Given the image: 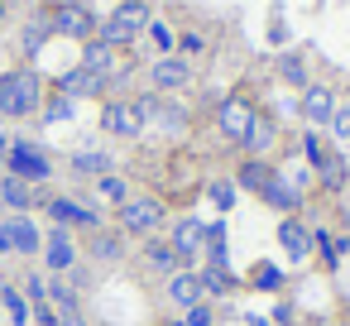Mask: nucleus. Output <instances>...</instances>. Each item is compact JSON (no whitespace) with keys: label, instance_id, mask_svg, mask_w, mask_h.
Segmentation results:
<instances>
[{"label":"nucleus","instance_id":"obj_47","mask_svg":"<svg viewBox=\"0 0 350 326\" xmlns=\"http://www.w3.org/2000/svg\"><path fill=\"white\" fill-rule=\"evenodd\" d=\"M168 326H183V321H168Z\"/></svg>","mask_w":350,"mask_h":326},{"label":"nucleus","instance_id":"obj_20","mask_svg":"<svg viewBox=\"0 0 350 326\" xmlns=\"http://www.w3.org/2000/svg\"><path fill=\"white\" fill-rule=\"evenodd\" d=\"M273 144H278V120H273L269 111H254V125H250V135H245V149H250L254 159H264Z\"/></svg>","mask_w":350,"mask_h":326},{"label":"nucleus","instance_id":"obj_31","mask_svg":"<svg viewBox=\"0 0 350 326\" xmlns=\"http://www.w3.org/2000/svg\"><path fill=\"white\" fill-rule=\"evenodd\" d=\"M144 34H149V44L159 49V58H168V53L178 49V34H173V25H163V20H149Z\"/></svg>","mask_w":350,"mask_h":326},{"label":"nucleus","instance_id":"obj_30","mask_svg":"<svg viewBox=\"0 0 350 326\" xmlns=\"http://www.w3.org/2000/svg\"><path fill=\"white\" fill-rule=\"evenodd\" d=\"M278 77H283L288 87H297V92L312 82V77H307V63H302L297 53H283V58H278Z\"/></svg>","mask_w":350,"mask_h":326},{"label":"nucleus","instance_id":"obj_33","mask_svg":"<svg viewBox=\"0 0 350 326\" xmlns=\"http://www.w3.org/2000/svg\"><path fill=\"white\" fill-rule=\"evenodd\" d=\"M0 307H5V312H10V316H15L20 326L29 321V302H25V293H20V288H10V283L0 288Z\"/></svg>","mask_w":350,"mask_h":326},{"label":"nucleus","instance_id":"obj_17","mask_svg":"<svg viewBox=\"0 0 350 326\" xmlns=\"http://www.w3.org/2000/svg\"><path fill=\"white\" fill-rule=\"evenodd\" d=\"M259 197H264V202H269L278 216H297V211H302V187H297L288 173H278V178H273V182H269Z\"/></svg>","mask_w":350,"mask_h":326},{"label":"nucleus","instance_id":"obj_14","mask_svg":"<svg viewBox=\"0 0 350 326\" xmlns=\"http://www.w3.org/2000/svg\"><path fill=\"white\" fill-rule=\"evenodd\" d=\"M297 111H302V120H307L312 130H321V125H331V116H336V92L321 87V82H307Z\"/></svg>","mask_w":350,"mask_h":326},{"label":"nucleus","instance_id":"obj_15","mask_svg":"<svg viewBox=\"0 0 350 326\" xmlns=\"http://www.w3.org/2000/svg\"><path fill=\"white\" fill-rule=\"evenodd\" d=\"M163 297L178 307V312H187V307H197V302H206V293H202V278H197V269H178V273H168L163 278Z\"/></svg>","mask_w":350,"mask_h":326},{"label":"nucleus","instance_id":"obj_6","mask_svg":"<svg viewBox=\"0 0 350 326\" xmlns=\"http://www.w3.org/2000/svg\"><path fill=\"white\" fill-rule=\"evenodd\" d=\"M5 173L10 178H20V182H49L53 178V159L39 149V144H29V139H10V154H5Z\"/></svg>","mask_w":350,"mask_h":326},{"label":"nucleus","instance_id":"obj_24","mask_svg":"<svg viewBox=\"0 0 350 326\" xmlns=\"http://www.w3.org/2000/svg\"><path fill=\"white\" fill-rule=\"evenodd\" d=\"M312 249L321 254V264H326V269H340V259L350 254V240H345V235L336 240L331 230H321V226H312Z\"/></svg>","mask_w":350,"mask_h":326},{"label":"nucleus","instance_id":"obj_49","mask_svg":"<svg viewBox=\"0 0 350 326\" xmlns=\"http://www.w3.org/2000/svg\"><path fill=\"white\" fill-rule=\"evenodd\" d=\"M144 5H149V0H144Z\"/></svg>","mask_w":350,"mask_h":326},{"label":"nucleus","instance_id":"obj_18","mask_svg":"<svg viewBox=\"0 0 350 326\" xmlns=\"http://www.w3.org/2000/svg\"><path fill=\"white\" fill-rule=\"evenodd\" d=\"M273 178H278V168H273L269 159H254V154L240 159V168H235V187H240V192H264Z\"/></svg>","mask_w":350,"mask_h":326},{"label":"nucleus","instance_id":"obj_41","mask_svg":"<svg viewBox=\"0 0 350 326\" xmlns=\"http://www.w3.org/2000/svg\"><path fill=\"white\" fill-rule=\"evenodd\" d=\"M211 202H216V206L226 211V206L235 202V182H211Z\"/></svg>","mask_w":350,"mask_h":326},{"label":"nucleus","instance_id":"obj_11","mask_svg":"<svg viewBox=\"0 0 350 326\" xmlns=\"http://www.w3.org/2000/svg\"><path fill=\"white\" fill-rule=\"evenodd\" d=\"M39 259L49 264V278H63V273L77 264V240H72V230H63V226H49Z\"/></svg>","mask_w":350,"mask_h":326},{"label":"nucleus","instance_id":"obj_12","mask_svg":"<svg viewBox=\"0 0 350 326\" xmlns=\"http://www.w3.org/2000/svg\"><path fill=\"white\" fill-rule=\"evenodd\" d=\"M101 130L111 139H139L144 135V116L135 111V101H106L101 106Z\"/></svg>","mask_w":350,"mask_h":326},{"label":"nucleus","instance_id":"obj_28","mask_svg":"<svg viewBox=\"0 0 350 326\" xmlns=\"http://www.w3.org/2000/svg\"><path fill=\"white\" fill-rule=\"evenodd\" d=\"M72 173L77 178H101V173H111V159L96 154V149H82V154H72Z\"/></svg>","mask_w":350,"mask_h":326},{"label":"nucleus","instance_id":"obj_27","mask_svg":"<svg viewBox=\"0 0 350 326\" xmlns=\"http://www.w3.org/2000/svg\"><path fill=\"white\" fill-rule=\"evenodd\" d=\"M92 182H96V197H101V202H111V206L130 202V182H125L116 168H111V173H101V178H92Z\"/></svg>","mask_w":350,"mask_h":326},{"label":"nucleus","instance_id":"obj_8","mask_svg":"<svg viewBox=\"0 0 350 326\" xmlns=\"http://www.w3.org/2000/svg\"><path fill=\"white\" fill-rule=\"evenodd\" d=\"M254 101L250 96H240V92H230L221 106H216V125H221V135L230 139V144H245V135H250V125H254Z\"/></svg>","mask_w":350,"mask_h":326},{"label":"nucleus","instance_id":"obj_16","mask_svg":"<svg viewBox=\"0 0 350 326\" xmlns=\"http://www.w3.org/2000/svg\"><path fill=\"white\" fill-rule=\"evenodd\" d=\"M278 249H283L293 264H302V259L312 254V226H302L297 216H283V221H278Z\"/></svg>","mask_w":350,"mask_h":326},{"label":"nucleus","instance_id":"obj_25","mask_svg":"<svg viewBox=\"0 0 350 326\" xmlns=\"http://www.w3.org/2000/svg\"><path fill=\"white\" fill-rule=\"evenodd\" d=\"M254 293H283V269L273 264V259H259L254 269H250V278H245Z\"/></svg>","mask_w":350,"mask_h":326},{"label":"nucleus","instance_id":"obj_46","mask_svg":"<svg viewBox=\"0 0 350 326\" xmlns=\"http://www.w3.org/2000/svg\"><path fill=\"white\" fill-rule=\"evenodd\" d=\"M0 20H5V5H0Z\"/></svg>","mask_w":350,"mask_h":326},{"label":"nucleus","instance_id":"obj_26","mask_svg":"<svg viewBox=\"0 0 350 326\" xmlns=\"http://www.w3.org/2000/svg\"><path fill=\"white\" fill-rule=\"evenodd\" d=\"M92 254H96L101 264H116V259L125 254V235H120V230H92Z\"/></svg>","mask_w":350,"mask_h":326},{"label":"nucleus","instance_id":"obj_22","mask_svg":"<svg viewBox=\"0 0 350 326\" xmlns=\"http://www.w3.org/2000/svg\"><path fill=\"white\" fill-rule=\"evenodd\" d=\"M0 202L10 206V216H29L39 197H34V187H29V182H20V178H10V173H5V178H0Z\"/></svg>","mask_w":350,"mask_h":326},{"label":"nucleus","instance_id":"obj_13","mask_svg":"<svg viewBox=\"0 0 350 326\" xmlns=\"http://www.w3.org/2000/svg\"><path fill=\"white\" fill-rule=\"evenodd\" d=\"M202 240H206V221H202V216H178V226H173L168 245L178 249V259H183L187 269L202 259Z\"/></svg>","mask_w":350,"mask_h":326},{"label":"nucleus","instance_id":"obj_4","mask_svg":"<svg viewBox=\"0 0 350 326\" xmlns=\"http://www.w3.org/2000/svg\"><path fill=\"white\" fill-rule=\"evenodd\" d=\"M44 20H49V29L53 34H63V39H77V44H87V39H96V15H92V5H82V0H53V5L44 10Z\"/></svg>","mask_w":350,"mask_h":326},{"label":"nucleus","instance_id":"obj_2","mask_svg":"<svg viewBox=\"0 0 350 326\" xmlns=\"http://www.w3.org/2000/svg\"><path fill=\"white\" fill-rule=\"evenodd\" d=\"M149 5L144 0H120V5L96 25V39L101 44H111V49H130V44H139L144 39V29H149Z\"/></svg>","mask_w":350,"mask_h":326},{"label":"nucleus","instance_id":"obj_1","mask_svg":"<svg viewBox=\"0 0 350 326\" xmlns=\"http://www.w3.org/2000/svg\"><path fill=\"white\" fill-rule=\"evenodd\" d=\"M302 154H307V163H312L321 192H345V182H350V163H345V154H340L331 139H321L317 130H307V135H302Z\"/></svg>","mask_w":350,"mask_h":326},{"label":"nucleus","instance_id":"obj_7","mask_svg":"<svg viewBox=\"0 0 350 326\" xmlns=\"http://www.w3.org/2000/svg\"><path fill=\"white\" fill-rule=\"evenodd\" d=\"M39 249H44V230H39L29 216H5V221H0V254L34 259Z\"/></svg>","mask_w":350,"mask_h":326},{"label":"nucleus","instance_id":"obj_37","mask_svg":"<svg viewBox=\"0 0 350 326\" xmlns=\"http://www.w3.org/2000/svg\"><path fill=\"white\" fill-rule=\"evenodd\" d=\"M183 326H216V312H211V302H197V307H187V312H183Z\"/></svg>","mask_w":350,"mask_h":326},{"label":"nucleus","instance_id":"obj_9","mask_svg":"<svg viewBox=\"0 0 350 326\" xmlns=\"http://www.w3.org/2000/svg\"><path fill=\"white\" fill-rule=\"evenodd\" d=\"M44 211H49V226H63V230H101V216H96V206H87V202L44 197Z\"/></svg>","mask_w":350,"mask_h":326},{"label":"nucleus","instance_id":"obj_21","mask_svg":"<svg viewBox=\"0 0 350 326\" xmlns=\"http://www.w3.org/2000/svg\"><path fill=\"white\" fill-rule=\"evenodd\" d=\"M77 68H87V72H96V77H116V49L111 44H101V39H87L82 44V63Z\"/></svg>","mask_w":350,"mask_h":326},{"label":"nucleus","instance_id":"obj_34","mask_svg":"<svg viewBox=\"0 0 350 326\" xmlns=\"http://www.w3.org/2000/svg\"><path fill=\"white\" fill-rule=\"evenodd\" d=\"M49 34H53V29H49V20H44V15H39V20H29V25H25V53L34 58V53L44 49V39H49Z\"/></svg>","mask_w":350,"mask_h":326},{"label":"nucleus","instance_id":"obj_40","mask_svg":"<svg viewBox=\"0 0 350 326\" xmlns=\"http://www.w3.org/2000/svg\"><path fill=\"white\" fill-rule=\"evenodd\" d=\"M68 116H72V101L68 96H53L49 111H44V120H68Z\"/></svg>","mask_w":350,"mask_h":326},{"label":"nucleus","instance_id":"obj_3","mask_svg":"<svg viewBox=\"0 0 350 326\" xmlns=\"http://www.w3.org/2000/svg\"><path fill=\"white\" fill-rule=\"evenodd\" d=\"M44 106V82L34 68H15L0 77V116H10V120H25Z\"/></svg>","mask_w":350,"mask_h":326},{"label":"nucleus","instance_id":"obj_10","mask_svg":"<svg viewBox=\"0 0 350 326\" xmlns=\"http://www.w3.org/2000/svg\"><path fill=\"white\" fill-rule=\"evenodd\" d=\"M149 87H154L159 96H173V92L192 87V63H187V58H178V53L154 58V63H149Z\"/></svg>","mask_w":350,"mask_h":326},{"label":"nucleus","instance_id":"obj_45","mask_svg":"<svg viewBox=\"0 0 350 326\" xmlns=\"http://www.w3.org/2000/svg\"><path fill=\"white\" fill-rule=\"evenodd\" d=\"M331 326H350V321H331Z\"/></svg>","mask_w":350,"mask_h":326},{"label":"nucleus","instance_id":"obj_29","mask_svg":"<svg viewBox=\"0 0 350 326\" xmlns=\"http://www.w3.org/2000/svg\"><path fill=\"white\" fill-rule=\"evenodd\" d=\"M154 120H159V125H163L168 135H183V130H187V111H183L178 101H168V96L159 101V111H154Z\"/></svg>","mask_w":350,"mask_h":326},{"label":"nucleus","instance_id":"obj_42","mask_svg":"<svg viewBox=\"0 0 350 326\" xmlns=\"http://www.w3.org/2000/svg\"><path fill=\"white\" fill-rule=\"evenodd\" d=\"M293 316H297L293 302H278V307H273V326H293Z\"/></svg>","mask_w":350,"mask_h":326},{"label":"nucleus","instance_id":"obj_48","mask_svg":"<svg viewBox=\"0 0 350 326\" xmlns=\"http://www.w3.org/2000/svg\"><path fill=\"white\" fill-rule=\"evenodd\" d=\"M0 288H5V283H0Z\"/></svg>","mask_w":350,"mask_h":326},{"label":"nucleus","instance_id":"obj_44","mask_svg":"<svg viewBox=\"0 0 350 326\" xmlns=\"http://www.w3.org/2000/svg\"><path fill=\"white\" fill-rule=\"evenodd\" d=\"M5 154H10V135L0 130V163H5Z\"/></svg>","mask_w":350,"mask_h":326},{"label":"nucleus","instance_id":"obj_36","mask_svg":"<svg viewBox=\"0 0 350 326\" xmlns=\"http://www.w3.org/2000/svg\"><path fill=\"white\" fill-rule=\"evenodd\" d=\"M20 293H25V302H29V307H39V302H49V278H44V273H29Z\"/></svg>","mask_w":350,"mask_h":326},{"label":"nucleus","instance_id":"obj_35","mask_svg":"<svg viewBox=\"0 0 350 326\" xmlns=\"http://www.w3.org/2000/svg\"><path fill=\"white\" fill-rule=\"evenodd\" d=\"M178 49H183L178 58H187V63H192V58H202V53H206V39H202V29H187V34H178Z\"/></svg>","mask_w":350,"mask_h":326},{"label":"nucleus","instance_id":"obj_23","mask_svg":"<svg viewBox=\"0 0 350 326\" xmlns=\"http://www.w3.org/2000/svg\"><path fill=\"white\" fill-rule=\"evenodd\" d=\"M144 264H149L154 273H163V278L183 269V259H178V249H173L168 240H159V235H149V240H144Z\"/></svg>","mask_w":350,"mask_h":326},{"label":"nucleus","instance_id":"obj_43","mask_svg":"<svg viewBox=\"0 0 350 326\" xmlns=\"http://www.w3.org/2000/svg\"><path fill=\"white\" fill-rule=\"evenodd\" d=\"M269 44H273V49H278V44H288V29H283V20H278V15H273V25H269Z\"/></svg>","mask_w":350,"mask_h":326},{"label":"nucleus","instance_id":"obj_19","mask_svg":"<svg viewBox=\"0 0 350 326\" xmlns=\"http://www.w3.org/2000/svg\"><path fill=\"white\" fill-rule=\"evenodd\" d=\"M58 92H63L68 101L101 96V92H106V77H96V72H87V68H72V72H63V77H58Z\"/></svg>","mask_w":350,"mask_h":326},{"label":"nucleus","instance_id":"obj_39","mask_svg":"<svg viewBox=\"0 0 350 326\" xmlns=\"http://www.w3.org/2000/svg\"><path fill=\"white\" fill-rule=\"evenodd\" d=\"M29 321H34V326H63L53 302H39V307H29Z\"/></svg>","mask_w":350,"mask_h":326},{"label":"nucleus","instance_id":"obj_38","mask_svg":"<svg viewBox=\"0 0 350 326\" xmlns=\"http://www.w3.org/2000/svg\"><path fill=\"white\" fill-rule=\"evenodd\" d=\"M331 135H336V139H350V101H336V116H331Z\"/></svg>","mask_w":350,"mask_h":326},{"label":"nucleus","instance_id":"obj_32","mask_svg":"<svg viewBox=\"0 0 350 326\" xmlns=\"http://www.w3.org/2000/svg\"><path fill=\"white\" fill-rule=\"evenodd\" d=\"M197 278H202V293L206 297H221L230 288V273L226 269H211V264H197Z\"/></svg>","mask_w":350,"mask_h":326},{"label":"nucleus","instance_id":"obj_5","mask_svg":"<svg viewBox=\"0 0 350 326\" xmlns=\"http://www.w3.org/2000/svg\"><path fill=\"white\" fill-rule=\"evenodd\" d=\"M159 226H163V202L159 197H130V202L116 206V230L120 235L149 240V235H159Z\"/></svg>","mask_w":350,"mask_h":326}]
</instances>
